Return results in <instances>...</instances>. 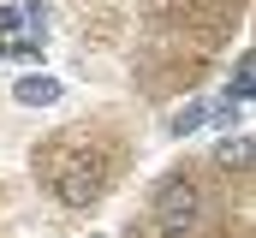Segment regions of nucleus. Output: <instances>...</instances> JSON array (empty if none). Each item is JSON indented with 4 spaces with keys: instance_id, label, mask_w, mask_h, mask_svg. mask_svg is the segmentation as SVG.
<instances>
[{
    "instance_id": "f257e3e1",
    "label": "nucleus",
    "mask_w": 256,
    "mask_h": 238,
    "mask_svg": "<svg viewBox=\"0 0 256 238\" xmlns=\"http://www.w3.org/2000/svg\"><path fill=\"white\" fill-rule=\"evenodd\" d=\"M54 190H60V202H72V208H90L108 190V155H96V149L66 155V167H54Z\"/></svg>"
},
{
    "instance_id": "f03ea898",
    "label": "nucleus",
    "mask_w": 256,
    "mask_h": 238,
    "mask_svg": "<svg viewBox=\"0 0 256 238\" xmlns=\"http://www.w3.org/2000/svg\"><path fill=\"white\" fill-rule=\"evenodd\" d=\"M196 208H202V196H196L191 178H161L155 184V202H149V214H155V226L161 232H191L196 226Z\"/></svg>"
},
{
    "instance_id": "7ed1b4c3",
    "label": "nucleus",
    "mask_w": 256,
    "mask_h": 238,
    "mask_svg": "<svg viewBox=\"0 0 256 238\" xmlns=\"http://www.w3.org/2000/svg\"><path fill=\"white\" fill-rule=\"evenodd\" d=\"M24 108H48V102H60V84L54 78H18V90H12Z\"/></svg>"
},
{
    "instance_id": "20e7f679",
    "label": "nucleus",
    "mask_w": 256,
    "mask_h": 238,
    "mask_svg": "<svg viewBox=\"0 0 256 238\" xmlns=\"http://www.w3.org/2000/svg\"><path fill=\"white\" fill-rule=\"evenodd\" d=\"M196 125H202V108H179V114L167 119V131H173V137H185V131H196Z\"/></svg>"
},
{
    "instance_id": "39448f33",
    "label": "nucleus",
    "mask_w": 256,
    "mask_h": 238,
    "mask_svg": "<svg viewBox=\"0 0 256 238\" xmlns=\"http://www.w3.org/2000/svg\"><path fill=\"white\" fill-rule=\"evenodd\" d=\"M220 155H226V161H232V167H250V143H226V149H220Z\"/></svg>"
},
{
    "instance_id": "423d86ee",
    "label": "nucleus",
    "mask_w": 256,
    "mask_h": 238,
    "mask_svg": "<svg viewBox=\"0 0 256 238\" xmlns=\"http://www.w3.org/2000/svg\"><path fill=\"white\" fill-rule=\"evenodd\" d=\"M232 96H238V102H244V96H250V60H244V66H238V78H232Z\"/></svg>"
},
{
    "instance_id": "0eeeda50",
    "label": "nucleus",
    "mask_w": 256,
    "mask_h": 238,
    "mask_svg": "<svg viewBox=\"0 0 256 238\" xmlns=\"http://www.w3.org/2000/svg\"><path fill=\"white\" fill-rule=\"evenodd\" d=\"M12 30H18V12H12V6H0V36H12Z\"/></svg>"
}]
</instances>
